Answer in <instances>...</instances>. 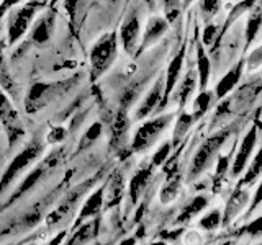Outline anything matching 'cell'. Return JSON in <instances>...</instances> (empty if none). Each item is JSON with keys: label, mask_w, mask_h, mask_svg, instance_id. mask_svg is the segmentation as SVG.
Listing matches in <instances>:
<instances>
[{"label": "cell", "mask_w": 262, "mask_h": 245, "mask_svg": "<svg viewBox=\"0 0 262 245\" xmlns=\"http://www.w3.org/2000/svg\"><path fill=\"white\" fill-rule=\"evenodd\" d=\"M80 77L74 76L71 79H64V80H57V82H35L27 96H25V108L28 113H36L38 110L45 108L53 100L59 98L64 95L69 88H72L77 84V80Z\"/></svg>", "instance_id": "cell-1"}, {"label": "cell", "mask_w": 262, "mask_h": 245, "mask_svg": "<svg viewBox=\"0 0 262 245\" xmlns=\"http://www.w3.org/2000/svg\"><path fill=\"white\" fill-rule=\"evenodd\" d=\"M118 56V33L110 31L105 33L95 41V44L90 49V79L97 80L100 76L112 67Z\"/></svg>", "instance_id": "cell-2"}, {"label": "cell", "mask_w": 262, "mask_h": 245, "mask_svg": "<svg viewBox=\"0 0 262 245\" xmlns=\"http://www.w3.org/2000/svg\"><path fill=\"white\" fill-rule=\"evenodd\" d=\"M43 2L39 0H30L28 4L21 5L20 8L10 15V20H8V30H7V39L8 44L13 46L23 38V35L30 30L33 20H35L36 12L41 8Z\"/></svg>", "instance_id": "cell-3"}, {"label": "cell", "mask_w": 262, "mask_h": 245, "mask_svg": "<svg viewBox=\"0 0 262 245\" xmlns=\"http://www.w3.org/2000/svg\"><path fill=\"white\" fill-rule=\"evenodd\" d=\"M228 136H229V131L228 129L220 131V133L210 136L207 141H205L200 145V149L196 151L195 157L192 160V165H190V174H188L190 180H193L195 177H199L202 172L210 165L213 157H215V154L220 151V147L225 144Z\"/></svg>", "instance_id": "cell-4"}, {"label": "cell", "mask_w": 262, "mask_h": 245, "mask_svg": "<svg viewBox=\"0 0 262 245\" xmlns=\"http://www.w3.org/2000/svg\"><path fill=\"white\" fill-rule=\"evenodd\" d=\"M41 152H43V144H41L38 139H35V141H31L21 152L16 154L13 160L10 162V165L7 167L5 174L0 178V193L13 182L15 177L18 175L25 167H28L33 160H36L41 155Z\"/></svg>", "instance_id": "cell-5"}, {"label": "cell", "mask_w": 262, "mask_h": 245, "mask_svg": "<svg viewBox=\"0 0 262 245\" xmlns=\"http://www.w3.org/2000/svg\"><path fill=\"white\" fill-rule=\"evenodd\" d=\"M170 121H172V114H162V116L146 121L144 125L138 128L136 134L133 137L131 149L135 152H141V151H146L147 147H151L156 139L162 134V131L170 125Z\"/></svg>", "instance_id": "cell-6"}, {"label": "cell", "mask_w": 262, "mask_h": 245, "mask_svg": "<svg viewBox=\"0 0 262 245\" xmlns=\"http://www.w3.org/2000/svg\"><path fill=\"white\" fill-rule=\"evenodd\" d=\"M0 126L4 128L10 144L16 142L25 134L23 122L18 116V111L15 110L10 98H8V95L2 88H0Z\"/></svg>", "instance_id": "cell-7"}, {"label": "cell", "mask_w": 262, "mask_h": 245, "mask_svg": "<svg viewBox=\"0 0 262 245\" xmlns=\"http://www.w3.org/2000/svg\"><path fill=\"white\" fill-rule=\"evenodd\" d=\"M56 24V8H49L35 21L30 33V43L38 47L48 44L54 35Z\"/></svg>", "instance_id": "cell-8"}, {"label": "cell", "mask_w": 262, "mask_h": 245, "mask_svg": "<svg viewBox=\"0 0 262 245\" xmlns=\"http://www.w3.org/2000/svg\"><path fill=\"white\" fill-rule=\"evenodd\" d=\"M139 33H141V21L138 12H131L120 28V41L126 54H135L139 46Z\"/></svg>", "instance_id": "cell-9"}, {"label": "cell", "mask_w": 262, "mask_h": 245, "mask_svg": "<svg viewBox=\"0 0 262 245\" xmlns=\"http://www.w3.org/2000/svg\"><path fill=\"white\" fill-rule=\"evenodd\" d=\"M184 61H185V49L182 47L174 57H172L167 65L166 76H164V98H162L161 108H164V106L167 105L170 92H174L179 77H180V72H182V67H184Z\"/></svg>", "instance_id": "cell-10"}, {"label": "cell", "mask_w": 262, "mask_h": 245, "mask_svg": "<svg viewBox=\"0 0 262 245\" xmlns=\"http://www.w3.org/2000/svg\"><path fill=\"white\" fill-rule=\"evenodd\" d=\"M164 98V77L158 79L154 82V85L151 87V90L147 92V95L144 96V100L141 102V105L138 106L136 110V119H144L149 116L151 113H154L156 110L161 108Z\"/></svg>", "instance_id": "cell-11"}, {"label": "cell", "mask_w": 262, "mask_h": 245, "mask_svg": "<svg viewBox=\"0 0 262 245\" xmlns=\"http://www.w3.org/2000/svg\"><path fill=\"white\" fill-rule=\"evenodd\" d=\"M167 30H169V21L166 20V16L152 15L151 18L147 20L144 35H143V39H141V44L138 46L139 51H144V49L152 46L154 43H158Z\"/></svg>", "instance_id": "cell-12"}, {"label": "cell", "mask_w": 262, "mask_h": 245, "mask_svg": "<svg viewBox=\"0 0 262 245\" xmlns=\"http://www.w3.org/2000/svg\"><path fill=\"white\" fill-rule=\"evenodd\" d=\"M243 70H244V62L239 61L216 82L215 90H213V93H215V100H223L226 95H229L233 92V88L239 84V80L243 77Z\"/></svg>", "instance_id": "cell-13"}, {"label": "cell", "mask_w": 262, "mask_h": 245, "mask_svg": "<svg viewBox=\"0 0 262 245\" xmlns=\"http://www.w3.org/2000/svg\"><path fill=\"white\" fill-rule=\"evenodd\" d=\"M257 142V129L256 128H251L249 133L244 136L243 142H241V147H239V152L236 154V159H234V163H233V175H239L241 172L244 170L246 163H248L251 154H252V149L254 145Z\"/></svg>", "instance_id": "cell-14"}, {"label": "cell", "mask_w": 262, "mask_h": 245, "mask_svg": "<svg viewBox=\"0 0 262 245\" xmlns=\"http://www.w3.org/2000/svg\"><path fill=\"white\" fill-rule=\"evenodd\" d=\"M196 82H199L200 90H205L210 84V76H211V59L205 51V46L199 41L196 44Z\"/></svg>", "instance_id": "cell-15"}, {"label": "cell", "mask_w": 262, "mask_h": 245, "mask_svg": "<svg viewBox=\"0 0 262 245\" xmlns=\"http://www.w3.org/2000/svg\"><path fill=\"white\" fill-rule=\"evenodd\" d=\"M4 47H5V43H4V41H0V88L16 100L18 95H20V92H18V87H16V84H15V80L10 76V72H8L7 65H5Z\"/></svg>", "instance_id": "cell-16"}, {"label": "cell", "mask_w": 262, "mask_h": 245, "mask_svg": "<svg viewBox=\"0 0 262 245\" xmlns=\"http://www.w3.org/2000/svg\"><path fill=\"white\" fill-rule=\"evenodd\" d=\"M195 87H196V74H195L193 69H190L185 74V77L182 79V82H180L179 87H177L176 98H177V102H179L180 106H185L188 96L192 95Z\"/></svg>", "instance_id": "cell-17"}, {"label": "cell", "mask_w": 262, "mask_h": 245, "mask_svg": "<svg viewBox=\"0 0 262 245\" xmlns=\"http://www.w3.org/2000/svg\"><path fill=\"white\" fill-rule=\"evenodd\" d=\"M151 167L152 165H147V167L139 168L136 174H135V177L131 178V182H129V194H131V198H133V201L138 200L139 193L144 190L147 180L151 178V172H152Z\"/></svg>", "instance_id": "cell-18"}, {"label": "cell", "mask_w": 262, "mask_h": 245, "mask_svg": "<svg viewBox=\"0 0 262 245\" xmlns=\"http://www.w3.org/2000/svg\"><path fill=\"white\" fill-rule=\"evenodd\" d=\"M215 102V93H213V90H200V93L196 95L195 102H193V114L192 118L193 119H199L202 118L205 113L210 110L211 103Z\"/></svg>", "instance_id": "cell-19"}, {"label": "cell", "mask_w": 262, "mask_h": 245, "mask_svg": "<svg viewBox=\"0 0 262 245\" xmlns=\"http://www.w3.org/2000/svg\"><path fill=\"white\" fill-rule=\"evenodd\" d=\"M129 128V119H128V110L118 108L117 114H115L113 122H112V139L115 141H121L123 136H126V131Z\"/></svg>", "instance_id": "cell-20"}, {"label": "cell", "mask_w": 262, "mask_h": 245, "mask_svg": "<svg viewBox=\"0 0 262 245\" xmlns=\"http://www.w3.org/2000/svg\"><path fill=\"white\" fill-rule=\"evenodd\" d=\"M102 204H103V188H98V190L90 196L87 203L84 204V208H82V212L79 216V220H84L85 217L95 214V212L102 208Z\"/></svg>", "instance_id": "cell-21"}, {"label": "cell", "mask_w": 262, "mask_h": 245, "mask_svg": "<svg viewBox=\"0 0 262 245\" xmlns=\"http://www.w3.org/2000/svg\"><path fill=\"white\" fill-rule=\"evenodd\" d=\"M260 23H262V13L259 8H256V10L249 15V20L246 23V47L252 44V41L256 39L257 33L260 30Z\"/></svg>", "instance_id": "cell-22"}, {"label": "cell", "mask_w": 262, "mask_h": 245, "mask_svg": "<svg viewBox=\"0 0 262 245\" xmlns=\"http://www.w3.org/2000/svg\"><path fill=\"white\" fill-rule=\"evenodd\" d=\"M207 206V198H203V196H196L195 200H192L188 203V206L182 211V214L179 216V223H187V220H190L195 214H199V212Z\"/></svg>", "instance_id": "cell-23"}, {"label": "cell", "mask_w": 262, "mask_h": 245, "mask_svg": "<svg viewBox=\"0 0 262 245\" xmlns=\"http://www.w3.org/2000/svg\"><path fill=\"white\" fill-rule=\"evenodd\" d=\"M139 92H141V82H136V84L128 85V87L121 92V95H120V108L128 110L129 106L136 102V98H138Z\"/></svg>", "instance_id": "cell-24"}, {"label": "cell", "mask_w": 262, "mask_h": 245, "mask_svg": "<svg viewBox=\"0 0 262 245\" xmlns=\"http://www.w3.org/2000/svg\"><path fill=\"white\" fill-rule=\"evenodd\" d=\"M102 129H103V126H102V122L100 121H97V122H92V126H90L87 131H85V134L82 136V139H80V145H79V151H84L85 147H89L92 142H95L98 137H100V134H102Z\"/></svg>", "instance_id": "cell-25"}, {"label": "cell", "mask_w": 262, "mask_h": 245, "mask_svg": "<svg viewBox=\"0 0 262 245\" xmlns=\"http://www.w3.org/2000/svg\"><path fill=\"white\" fill-rule=\"evenodd\" d=\"M192 122H193L192 114H187V113L180 114L177 118V125H176V131H174V142H177L179 139L187 133L188 128L192 126Z\"/></svg>", "instance_id": "cell-26"}, {"label": "cell", "mask_w": 262, "mask_h": 245, "mask_svg": "<svg viewBox=\"0 0 262 245\" xmlns=\"http://www.w3.org/2000/svg\"><path fill=\"white\" fill-rule=\"evenodd\" d=\"M94 234H95V231H94V227H92V223H89L87 226L82 227L80 231L72 237V240L69 242V245H82L84 242L92 239Z\"/></svg>", "instance_id": "cell-27"}, {"label": "cell", "mask_w": 262, "mask_h": 245, "mask_svg": "<svg viewBox=\"0 0 262 245\" xmlns=\"http://www.w3.org/2000/svg\"><path fill=\"white\" fill-rule=\"evenodd\" d=\"M220 7H221V0H199L200 12L203 13V16H207V18L216 15Z\"/></svg>", "instance_id": "cell-28"}, {"label": "cell", "mask_w": 262, "mask_h": 245, "mask_svg": "<svg viewBox=\"0 0 262 245\" xmlns=\"http://www.w3.org/2000/svg\"><path fill=\"white\" fill-rule=\"evenodd\" d=\"M260 157H262L260 154H257V155H256V159H254L251 168L248 170V174H246V177L243 178V185L252 183L254 180H256V178L259 177V174H260Z\"/></svg>", "instance_id": "cell-29"}, {"label": "cell", "mask_w": 262, "mask_h": 245, "mask_svg": "<svg viewBox=\"0 0 262 245\" xmlns=\"http://www.w3.org/2000/svg\"><path fill=\"white\" fill-rule=\"evenodd\" d=\"M170 154V142H164L158 151H156L154 157H152V167L156 165H162L164 162H166V159L169 157Z\"/></svg>", "instance_id": "cell-30"}, {"label": "cell", "mask_w": 262, "mask_h": 245, "mask_svg": "<svg viewBox=\"0 0 262 245\" xmlns=\"http://www.w3.org/2000/svg\"><path fill=\"white\" fill-rule=\"evenodd\" d=\"M112 186H113V191L110 193V201H108V206L117 203V196L120 200V194H121V190H123V177L121 175H115L112 178Z\"/></svg>", "instance_id": "cell-31"}, {"label": "cell", "mask_w": 262, "mask_h": 245, "mask_svg": "<svg viewBox=\"0 0 262 245\" xmlns=\"http://www.w3.org/2000/svg\"><path fill=\"white\" fill-rule=\"evenodd\" d=\"M216 33H218V28H216V24H207V28L203 30L202 33V39H200V43L203 46H210L213 41H215L216 38Z\"/></svg>", "instance_id": "cell-32"}, {"label": "cell", "mask_w": 262, "mask_h": 245, "mask_svg": "<svg viewBox=\"0 0 262 245\" xmlns=\"http://www.w3.org/2000/svg\"><path fill=\"white\" fill-rule=\"evenodd\" d=\"M220 226V211H213L211 214L202 219V227L205 229H215Z\"/></svg>", "instance_id": "cell-33"}, {"label": "cell", "mask_w": 262, "mask_h": 245, "mask_svg": "<svg viewBox=\"0 0 262 245\" xmlns=\"http://www.w3.org/2000/svg\"><path fill=\"white\" fill-rule=\"evenodd\" d=\"M262 62V53H260V47H257L256 51H252L248 57V67L249 69H257Z\"/></svg>", "instance_id": "cell-34"}, {"label": "cell", "mask_w": 262, "mask_h": 245, "mask_svg": "<svg viewBox=\"0 0 262 245\" xmlns=\"http://www.w3.org/2000/svg\"><path fill=\"white\" fill-rule=\"evenodd\" d=\"M62 4H64L66 12H68V15L71 16V20L76 18V13H77L80 0H62Z\"/></svg>", "instance_id": "cell-35"}, {"label": "cell", "mask_w": 262, "mask_h": 245, "mask_svg": "<svg viewBox=\"0 0 262 245\" xmlns=\"http://www.w3.org/2000/svg\"><path fill=\"white\" fill-rule=\"evenodd\" d=\"M66 134H68V133H66L64 128H56L54 131H51V133H49L48 141L49 142H61V141H64Z\"/></svg>", "instance_id": "cell-36"}, {"label": "cell", "mask_w": 262, "mask_h": 245, "mask_svg": "<svg viewBox=\"0 0 262 245\" xmlns=\"http://www.w3.org/2000/svg\"><path fill=\"white\" fill-rule=\"evenodd\" d=\"M21 2V0H2V4H0V21H2V18L7 15V12L10 10L12 7L18 5Z\"/></svg>", "instance_id": "cell-37"}, {"label": "cell", "mask_w": 262, "mask_h": 245, "mask_svg": "<svg viewBox=\"0 0 262 245\" xmlns=\"http://www.w3.org/2000/svg\"><path fill=\"white\" fill-rule=\"evenodd\" d=\"M226 165H228V157L221 159V160H220V165H218V170H216V175H221V174H225V170H226Z\"/></svg>", "instance_id": "cell-38"}, {"label": "cell", "mask_w": 262, "mask_h": 245, "mask_svg": "<svg viewBox=\"0 0 262 245\" xmlns=\"http://www.w3.org/2000/svg\"><path fill=\"white\" fill-rule=\"evenodd\" d=\"M144 2H146V5H147V7L151 8V10H152L154 5H156V0H144Z\"/></svg>", "instance_id": "cell-39"}, {"label": "cell", "mask_w": 262, "mask_h": 245, "mask_svg": "<svg viewBox=\"0 0 262 245\" xmlns=\"http://www.w3.org/2000/svg\"><path fill=\"white\" fill-rule=\"evenodd\" d=\"M133 243H135V240H133V239H126V240L123 242L121 245H133Z\"/></svg>", "instance_id": "cell-40"}, {"label": "cell", "mask_w": 262, "mask_h": 245, "mask_svg": "<svg viewBox=\"0 0 262 245\" xmlns=\"http://www.w3.org/2000/svg\"><path fill=\"white\" fill-rule=\"evenodd\" d=\"M192 2H193V0H184V5H185V7H188Z\"/></svg>", "instance_id": "cell-41"}, {"label": "cell", "mask_w": 262, "mask_h": 245, "mask_svg": "<svg viewBox=\"0 0 262 245\" xmlns=\"http://www.w3.org/2000/svg\"><path fill=\"white\" fill-rule=\"evenodd\" d=\"M112 2H118V0H112Z\"/></svg>", "instance_id": "cell-42"}]
</instances>
